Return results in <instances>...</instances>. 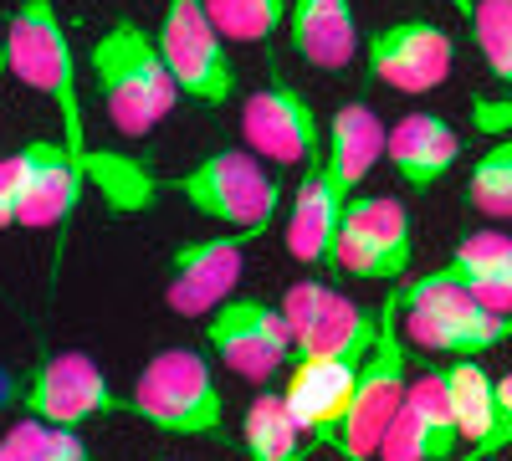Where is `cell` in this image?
Masks as SVG:
<instances>
[{
  "label": "cell",
  "mask_w": 512,
  "mask_h": 461,
  "mask_svg": "<svg viewBox=\"0 0 512 461\" xmlns=\"http://www.w3.org/2000/svg\"><path fill=\"white\" fill-rule=\"evenodd\" d=\"M390 149V129L379 123V113L369 103H344L328 118V139H323V159L328 170L338 175L349 195H359V185L369 180V170Z\"/></svg>",
  "instance_id": "21"
},
{
  "label": "cell",
  "mask_w": 512,
  "mask_h": 461,
  "mask_svg": "<svg viewBox=\"0 0 512 461\" xmlns=\"http://www.w3.org/2000/svg\"><path fill=\"white\" fill-rule=\"evenodd\" d=\"M282 313L292 328V364L303 359L364 364V354L379 339V308H359L354 298L333 292L323 277L297 282L282 298Z\"/></svg>",
  "instance_id": "9"
},
{
  "label": "cell",
  "mask_w": 512,
  "mask_h": 461,
  "mask_svg": "<svg viewBox=\"0 0 512 461\" xmlns=\"http://www.w3.org/2000/svg\"><path fill=\"white\" fill-rule=\"evenodd\" d=\"M446 6H451V11H456L466 26H472V16H477V0H446Z\"/></svg>",
  "instance_id": "33"
},
{
  "label": "cell",
  "mask_w": 512,
  "mask_h": 461,
  "mask_svg": "<svg viewBox=\"0 0 512 461\" xmlns=\"http://www.w3.org/2000/svg\"><path fill=\"white\" fill-rule=\"evenodd\" d=\"M241 139L262 164L308 170L323 154V123L303 88H292L287 77H272L267 88H256L241 103Z\"/></svg>",
  "instance_id": "12"
},
{
  "label": "cell",
  "mask_w": 512,
  "mask_h": 461,
  "mask_svg": "<svg viewBox=\"0 0 512 461\" xmlns=\"http://www.w3.org/2000/svg\"><path fill=\"white\" fill-rule=\"evenodd\" d=\"M472 123H477L482 134H512V93L472 98Z\"/></svg>",
  "instance_id": "31"
},
{
  "label": "cell",
  "mask_w": 512,
  "mask_h": 461,
  "mask_svg": "<svg viewBox=\"0 0 512 461\" xmlns=\"http://www.w3.org/2000/svg\"><path fill=\"white\" fill-rule=\"evenodd\" d=\"M88 72L98 82V98L108 108V123H113L123 139L154 134L159 123L175 113V103H180L175 77H169V67L159 57V41L134 16H118L93 41Z\"/></svg>",
  "instance_id": "2"
},
{
  "label": "cell",
  "mask_w": 512,
  "mask_h": 461,
  "mask_svg": "<svg viewBox=\"0 0 512 461\" xmlns=\"http://www.w3.org/2000/svg\"><path fill=\"white\" fill-rule=\"evenodd\" d=\"M0 461H93V446L82 441V431L47 426L26 415L11 431H0Z\"/></svg>",
  "instance_id": "24"
},
{
  "label": "cell",
  "mask_w": 512,
  "mask_h": 461,
  "mask_svg": "<svg viewBox=\"0 0 512 461\" xmlns=\"http://www.w3.org/2000/svg\"><path fill=\"white\" fill-rule=\"evenodd\" d=\"M21 205H26V154H6L0 159V231L21 226Z\"/></svg>",
  "instance_id": "30"
},
{
  "label": "cell",
  "mask_w": 512,
  "mask_h": 461,
  "mask_svg": "<svg viewBox=\"0 0 512 461\" xmlns=\"http://www.w3.org/2000/svg\"><path fill=\"white\" fill-rule=\"evenodd\" d=\"M0 47H6V41H0Z\"/></svg>",
  "instance_id": "35"
},
{
  "label": "cell",
  "mask_w": 512,
  "mask_h": 461,
  "mask_svg": "<svg viewBox=\"0 0 512 461\" xmlns=\"http://www.w3.org/2000/svg\"><path fill=\"white\" fill-rule=\"evenodd\" d=\"M472 298L482 303V308H492V313H502V318H512V257L472 292Z\"/></svg>",
  "instance_id": "32"
},
{
  "label": "cell",
  "mask_w": 512,
  "mask_h": 461,
  "mask_svg": "<svg viewBox=\"0 0 512 461\" xmlns=\"http://www.w3.org/2000/svg\"><path fill=\"white\" fill-rule=\"evenodd\" d=\"M16 405L31 421L67 426V431L88 426V421H108V415H128V400L113 390L103 364L82 349H41L21 380Z\"/></svg>",
  "instance_id": "7"
},
{
  "label": "cell",
  "mask_w": 512,
  "mask_h": 461,
  "mask_svg": "<svg viewBox=\"0 0 512 461\" xmlns=\"http://www.w3.org/2000/svg\"><path fill=\"white\" fill-rule=\"evenodd\" d=\"M451 62H456V41L441 21L410 16L369 31V72L405 98L436 93L451 77Z\"/></svg>",
  "instance_id": "14"
},
{
  "label": "cell",
  "mask_w": 512,
  "mask_h": 461,
  "mask_svg": "<svg viewBox=\"0 0 512 461\" xmlns=\"http://www.w3.org/2000/svg\"><path fill=\"white\" fill-rule=\"evenodd\" d=\"M507 257H512V236L507 231H472V236H461V246L451 251V262L436 267L431 277L446 282V287H461V292H477Z\"/></svg>",
  "instance_id": "25"
},
{
  "label": "cell",
  "mask_w": 512,
  "mask_h": 461,
  "mask_svg": "<svg viewBox=\"0 0 512 461\" xmlns=\"http://www.w3.org/2000/svg\"><path fill=\"white\" fill-rule=\"evenodd\" d=\"M241 451H246L251 461H303V456L313 451L282 390H262V395L246 405Z\"/></svg>",
  "instance_id": "22"
},
{
  "label": "cell",
  "mask_w": 512,
  "mask_h": 461,
  "mask_svg": "<svg viewBox=\"0 0 512 461\" xmlns=\"http://www.w3.org/2000/svg\"><path fill=\"white\" fill-rule=\"evenodd\" d=\"M287 47L308 67L338 72L359 52V16L354 0H292L287 11Z\"/></svg>",
  "instance_id": "20"
},
{
  "label": "cell",
  "mask_w": 512,
  "mask_h": 461,
  "mask_svg": "<svg viewBox=\"0 0 512 461\" xmlns=\"http://www.w3.org/2000/svg\"><path fill=\"white\" fill-rule=\"evenodd\" d=\"M405 292V313H400V328L405 339L425 354H446V359H482L487 349L507 344L512 339V318L482 308L472 292L461 287H446L425 272L420 282H400Z\"/></svg>",
  "instance_id": "6"
},
{
  "label": "cell",
  "mask_w": 512,
  "mask_h": 461,
  "mask_svg": "<svg viewBox=\"0 0 512 461\" xmlns=\"http://www.w3.org/2000/svg\"><path fill=\"white\" fill-rule=\"evenodd\" d=\"M210 21H216V31L226 41H241V47H262V41H272L287 21V0H205Z\"/></svg>",
  "instance_id": "26"
},
{
  "label": "cell",
  "mask_w": 512,
  "mask_h": 461,
  "mask_svg": "<svg viewBox=\"0 0 512 461\" xmlns=\"http://www.w3.org/2000/svg\"><path fill=\"white\" fill-rule=\"evenodd\" d=\"M374 461H379V456H374Z\"/></svg>",
  "instance_id": "37"
},
{
  "label": "cell",
  "mask_w": 512,
  "mask_h": 461,
  "mask_svg": "<svg viewBox=\"0 0 512 461\" xmlns=\"http://www.w3.org/2000/svg\"><path fill=\"white\" fill-rule=\"evenodd\" d=\"M415 262V226L400 195H359L349 205L344 226L333 241V267L364 277V282H384L400 287V277Z\"/></svg>",
  "instance_id": "10"
},
{
  "label": "cell",
  "mask_w": 512,
  "mask_h": 461,
  "mask_svg": "<svg viewBox=\"0 0 512 461\" xmlns=\"http://www.w3.org/2000/svg\"><path fill=\"white\" fill-rule=\"evenodd\" d=\"M441 380H446V395H451V410H456L461 441H466V446L482 441V431H487V421H492V395H497V380L487 374V364H477V359H451V364H441Z\"/></svg>",
  "instance_id": "23"
},
{
  "label": "cell",
  "mask_w": 512,
  "mask_h": 461,
  "mask_svg": "<svg viewBox=\"0 0 512 461\" xmlns=\"http://www.w3.org/2000/svg\"><path fill=\"white\" fill-rule=\"evenodd\" d=\"M354 385H359V364H333V359H303L287 369V405L303 426L308 446H333L344 441V421L354 405Z\"/></svg>",
  "instance_id": "17"
},
{
  "label": "cell",
  "mask_w": 512,
  "mask_h": 461,
  "mask_svg": "<svg viewBox=\"0 0 512 461\" xmlns=\"http://www.w3.org/2000/svg\"><path fill=\"white\" fill-rule=\"evenodd\" d=\"M256 236L267 231H221V236L180 241L164 262V303L180 318H210L216 308H226L236 298L241 262Z\"/></svg>",
  "instance_id": "13"
},
{
  "label": "cell",
  "mask_w": 512,
  "mask_h": 461,
  "mask_svg": "<svg viewBox=\"0 0 512 461\" xmlns=\"http://www.w3.org/2000/svg\"><path fill=\"white\" fill-rule=\"evenodd\" d=\"M164 190H175L190 211L226 231H272L282 185L267 175V164L251 149H216L195 159L190 170L164 175Z\"/></svg>",
  "instance_id": "5"
},
{
  "label": "cell",
  "mask_w": 512,
  "mask_h": 461,
  "mask_svg": "<svg viewBox=\"0 0 512 461\" xmlns=\"http://www.w3.org/2000/svg\"><path fill=\"white\" fill-rule=\"evenodd\" d=\"M128 415H139L159 436L185 441L226 431V400L200 349H159L128 390Z\"/></svg>",
  "instance_id": "3"
},
{
  "label": "cell",
  "mask_w": 512,
  "mask_h": 461,
  "mask_svg": "<svg viewBox=\"0 0 512 461\" xmlns=\"http://www.w3.org/2000/svg\"><path fill=\"white\" fill-rule=\"evenodd\" d=\"M466 200L492 221H512V134H502L466 175Z\"/></svg>",
  "instance_id": "27"
},
{
  "label": "cell",
  "mask_w": 512,
  "mask_h": 461,
  "mask_svg": "<svg viewBox=\"0 0 512 461\" xmlns=\"http://www.w3.org/2000/svg\"><path fill=\"white\" fill-rule=\"evenodd\" d=\"M154 41H159V57H164L169 77H175L180 98H190L200 108H226L236 98L231 41L216 31L205 0H169Z\"/></svg>",
  "instance_id": "8"
},
{
  "label": "cell",
  "mask_w": 512,
  "mask_h": 461,
  "mask_svg": "<svg viewBox=\"0 0 512 461\" xmlns=\"http://www.w3.org/2000/svg\"><path fill=\"white\" fill-rule=\"evenodd\" d=\"M461 451H466V441H461L441 369L410 380V395H405L390 436L379 446V461H456Z\"/></svg>",
  "instance_id": "15"
},
{
  "label": "cell",
  "mask_w": 512,
  "mask_h": 461,
  "mask_svg": "<svg viewBox=\"0 0 512 461\" xmlns=\"http://www.w3.org/2000/svg\"><path fill=\"white\" fill-rule=\"evenodd\" d=\"M405 292L390 287L379 303V339L359 364V385H354V405L344 421V441H338V456L344 461H374L384 436H390L395 415L410 395V354H405Z\"/></svg>",
  "instance_id": "4"
},
{
  "label": "cell",
  "mask_w": 512,
  "mask_h": 461,
  "mask_svg": "<svg viewBox=\"0 0 512 461\" xmlns=\"http://www.w3.org/2000/svg\"><path fill=\"white\" fill-rule=\"evenodd\" d=\"M303 461H308V456H303Z\"/></svg>",
  "instance_id": "36"
},
{
  "label": "cell",
  "mask_w": 512,
  "mask_h": 461,
  "mask_svg": "<svg viewBox=\"0 0 512 461\" xmlns=\"http://www.w3.org/2000/svg\"><path fill=\"white\" fill-rule=\"evenodd\" d=\"M466 31L477 36V52L492 67V77L512 93V0H477V16Z\"/></svg>",
  "instance_id": "28"
},
{
  "label": "cell",
  "mask_w": 512,
  "mask_h": 461,
  "mask_svg": "<svg viewBox=\"0 0 512 461\" xmlns=\"http://www.w3.org/2000/svg\"><path fill=\"white\" fill-rule=\"evenodd\" d=\"M384 159L395 164V175L410 185V190H436L461 159V134L451 129V123L441 113H405L395 129H390V149H384Z\"/></svg>",
  "instance_id": "18"
},
{
  "label": "cell",
  "mask_w": 512,
  "mask_h": 461,
  "mask_svg": "<svg viewBox=\"0 0 512 461\" xmlns=\"http://www.w3.org/2000/svg\"><path fill=\"white\" fill-rule=\"evenodd\" d=\"M26 154V205H21V226H36V231H62L82 200V170L72 164L67 144H52V139H36V144H21Z\"/></svg>",
  "instance_id": "19"
},
{
  "label": "cell",
  "mask_w": 512,
  "mask_h": 461,
  "mask_svg": "<svg viewBox=\"0 0 512 461\" xmlns=\"http://www.w3.org/2000/svg\"><path fill=\"white\" fill-rule=\"evenodd\" d=\"M205 349L241 380L267 385L282 364H292V328H287L282 303H267L256 292L231 298L226 308L205 318Z\"/></svg>",
  "instance_id": "11"
},
{
  "label": "cell",
  "mask_w": 512,
  "mask_h": 461,
  "mask_svg": "<svg viewBox=\"0 0 512 461\" xmlns=\"http://www.w3.org/2000/svg\"><path fill=\"white\" fill-rule=\"evenodd\" d=\"M6 72L21 82V88L41 93L57 118H62V144L72 154V164L82 170V180H93V164L103 149L88 144V129H82V88H77V57H72V36L57 16L52 0H21V6L6 16Z\"/></svg>",
  "instance_id": "1"
},
{
  "label": "cell",
  "mask_w": 512,
  "mask_h": 461,
  "mask_svg": "<svg viewBox=\"0 0 512 461\" xmlns=\"http://www.w3.org/2000/svg\"><path fill=\"white\" fill-rule=\"evenodd\" d=\"M502 451H512V369L497 374V395H492V421L482 431V441H472L456 461H497Z\"/></svg>",
  "instance_id": "29"
},
{
  "label": "cell",
  "mask_w": 512,
  "mask_h": 461,
  "mask_svg": "<svg viewBox=\"0 0 512 461\" xmlns=\"http://www.w3.org/2000/svg\"><path fill=\"white\" fill-rule=\"evenodd\" d=\"M0 77H6V57H0Z\"/></svg>",
  "instance_id": "34"
},
{
  "label": "cell",
  "mask_w": 512,
  "mask_h": 461,
  "mask_svg": "<svg viewBox=\"0 0 512 461\" xmlns=\"http://www.w3.org/2000/svg\"><path fill=\"white\" fill-rule=\"evenodd\" d=\"M359 195H349L338 185V175L328 170V159L318 154L303 180L292 190V216H287V257L303 262V267H333V241H338V226H344L349 205Z\"/></svg>",
  "instance_id": "16"
}]
</instances>
